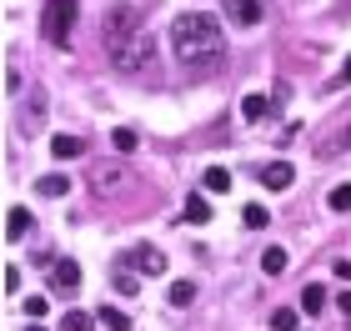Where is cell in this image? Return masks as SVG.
<instances>
[{"label":"cell","instance_id":"obj_14","mask_svg":"<svg viewBox=\"0 0 351 331\" xmlns=\"http://www.w3.org/2000/svg\"><path fill=\"white\" fill-rule=\"evenodd\" d=\"M196 302V281H171V306H191Z\"/></svg>","mask_w":351,"mask_h":331},{"label":"cell","instance_id":"obj_13","mask_svg":"<svg viewBox=\"0 0 351 331\" xmlns=\"http://www.w3.org/2000/svg\"><path fill=\"white\" fill-rule=\"evenodd\" d=\"M326 306V286H322V281H311V286H301V311H311V317H316V311H322Z\"/></svg>","mask_w":351,"mask_h":331},{"label":"cell","instance_id":"obj_31","mask_svg":"<svg viewBox=\"0 0 351 331\" xmlns=\"http://www.w3.org/2000/svg\"><path fill=\"white\" fill-rule=\"evenodd\" d=\"M25 331H45V326H25Z\"/></svg>","mask_w":351,"mask_h":331},{"label":"cell","instance_id":"obj_1","mask_svg":"<svg viewBox=\"0 0 351 331\" xmlns=\"http://www.w3.org/2000/svg\"><path fill=\"white\" fill-rule=\"evenodd\" d=\"M171 51L186 71L206 75L226 60V30H221V21L211 10H186L171 21Z\"/></svg>","mask_w":351,"mask_h":331},{"label":"cell","instance_id":"obj_12","mask_svg":"<svg viewBox=\"0 0 351 331\" xmlns=\"http://www.w3.org/2000/svg\"><path fill=\"white\" fill-rule=\"evenodd\" d=\"M25 231H30V211L25 206H10V216H5V241H21Z\"/></svg>","mask_w":351,"mask_h":331},{"label":"cell","instance_id":"obj_29","mask_svg":"<svg viewBox=\"0 0 351 331\" xmlns=\"http://www.w3.org/2000/svg\"><path fill=\"white\" fill-rule=\"evenodd\" d=\"M5 291H10V296L21 291V271H15V266H5Z\"/></svg>","mask_w":351,"mask_h":331},{"label":"cell","instance_id":"obj_25","mask_svg":"<svg viewBox=\"0 0 351 331\" xmlns=\"http://www.w3.org/2000/svg\"><path fill=\"white\" fill-rule=\"evenodd\" d=\"M116 291H121V296H136L141 286H136V276H131V271H116Z\"/></svg>","mask_w":351,"mask_h":331},{"label":"cell","instance_id":"obj_20","mask_svg":"<svg viewBox=\"0 0 351 331\" xmlns=\"http://www.w3.org/2000/svg\"><path fill=\"white\" fill-rule=\"evenodd\" d=\"M66 191H71L66 176H40V196H66Z\"/></svg>","mask_w":351,"mask_h":331},{"label":"cell","instance_id":"obj_30","mask_svg":"<svg viewBox=\"0 0 351 331\" xmlns=\"http://www.w3.org/2000/svg\"><path fill=\"white\" fill-rule=\"evenodd\" d=\"M337 306H341L346 317H351V291H341V296H337Z\"/></svg>","mask_w":351,"mask_h":331},{"label":"cell","instance_id":"obj_7","mask_svg":"<svg viewBox=\"0 0 351 331\" xmlns=\"http://www.w3.org/2000/svg\"><path fill=\"white\" fill-rule=\"evenodd\" d=\"M75 286H81V266H75V261H51V291L71 296Z\"/></svg>","mask_w":351,"mask_h":331},{"label":"cell","instance_id":"obj_6","mask_svg":"<svg viewBox=\"0 0 351 331\" xmlns=\"http://www.w3.org/2000/svg\"><path fill=\"white\" fill-rule=\"evenodd\" d=\"M266 5H271V0H221V10H226L236 25H261Z\"/></svg>","mask_w":351,"mask_h":331},{"label":"cell","instance_id":"obj_21","mask_svg":"<svg viewBox=\"0 0 351 331\" xmlns=\"http://www.w3.org/2000/svg\"><path fill=\"white\" fill-rule=\"evenodd\" d=\"M60 331H95L86 311H66V321H60Z\"/></svg>","mask_w":351,"mask_h":331},{"label":"cell","instance_id":"obj_10","mask_svg":"<svg viewBox=\"0 0 351 331\" xmlns=\"http://www.w3.org/2000/svg\"><path fill=\"white\" fill-rule=\"evenodd\" d=\"M256 176H261V186H271V191H286V186H291V181H296V171L276 161V166H261V171H256Z\"/></svg>","mask_w":351,"mask_h":331},{"label":"cell","instance_id":"obj_23","mask_svg":"<svg viewBox=\"0 0 351 331\" xmlns=\"http://www.w3.org/2000/svg\"><path fill=\"white\" fill-rule=\"evenodd\" d=\"M45 311H51V302H45V296H25V317H30V321H40Z\"/></svg>","mask_w":351,"mask_h":331},{"label":"cell","instance_id":"obj_8","mask_svg":"<svg viewBox=\"0 0 351 331\" xmlns=\"http://www.w3.org/2000/svg\"><path fill=\"white\" fill-rule=\"evenodd\" d=\"M346 140H351V116H341V121H337V131H331L326 140H316V156H322V161H331V156H341Z\"/></svg>","mask_w":351,"mask_h":331},{"label":"cell","instance_id":"obj_24","mask_svg":"<svg viewBox=\"0 0 351 331\" xmlns=\"http://www.w3.org/2000/svg\"><path fill=\"white\" fill-rule=\"evenodd\" d=\"M326 201H331V211H351V186H337Z\"/></svg>","mask_w":351,"mask_h":331},{"label":"cell","instance_id":"obj_2","mask_svg":"<svg viewBox=\"0 0 351 331\" xmlns=\"http://www.w3.org/2000/svg\"><path fill=\"white\" fill-rule=\"evenodd\" d=\"M75 15H81V0H45V10H40V36L51 40V45H71Z\"/></svg>","mask_w":351,"mask_h":331},{"label":"cell","instance_id":"obj_17","mask_svg":"<svg viewBox=\"0 0 351 331\" xmlns=\"http://www.w3.org/2000/svg\"><path fill=\"white\" fill-rule=\"evenodd\" d=\"M186 221H196V226H206V221H211V206H206V196H191V201H186Z\"/></svg>","mask_w":351,"mask_h":331},{"label":"cell","instance_id":"obj_16","mask_svg":"<svg viewBox=\"0 0 351 331\" xmlns=\"http://www.w3.org/2000/svg\"><path fill=\"white\" fill-rule=\"evenodd\" d=\"M261 271H266V276H281V271H286V251H281V246H271L266 256H261Z\"/></svg>","mask_w":351,"mask_h":331},{"label":"cell","instance_id":"obj_3","mask_svg":"<svg viewBox=\"0 0 351 331\" xmlns=\"http://www.w3.org/2000/svg\"><path fill=\"white\" fill-rule=\"evenodd\" d=\"M110 60H116L121 75H146V71L156 66V40L146 36V30H136L125 45H116V51H110Z\"/></svg>","mask_w":351,"mask_h":331},{"label":"cell","instance_id":"obj_27","mask_svg":"<svg viewBox=\"0 0 351 331\" xmlns=\"http://www.w3.org/2000/svg\"><path fill=\"white\" fill-rule=\"evenodd\" d=\"M341 86H351V56L341 60V71H337V81H331V90H341Z\"/></svg>","mask_w":351,"mask_h":331},{"label":"cell","instance_id":"obj_26","mask_svg":"<svg viewBox=\"0 0 351 331\" xmlns=\"http://www.w3.org/2000/svg\"><path fill=\"white\" fill-rule=\"evenodd\" d=\"M110 140H116V151H136V131H125V125H121Z\"/></svg>","mask_w":351,"mask_h":331},{"label":"cell","instance_id":"obj_18","mask_svg":"<svg viewBox=\"0 0 351 331\" xmlns=\"http://www.w3.org/2000/svg\"><path fill=\"white\" fill-rule=\"evenodd\" d=\"M271 331H296V311L291 306H276V311H271Z\"/></svg>","mask_w":351,"mask_h":331},{"label":"cell","instance_id":"obj_11","mask_svg":"<svg viewBox=\"0 0 351 331\" xmlns=\"http://www.w3.org/2000/svg\"><path fill=\"white\" fill-rule=\"evenodd\" d=\"M95 321H101L106 331H136V321L125 317V311H116V306H101V311H95Z\"/></svg>","mask_w":351,"mask_h":331},{"label":"cell","instance_id":"obj_28","mask_svg":"<svg viewBox=\"0 0 351 331\" xmlns=\"http://www.w3.org/2000/svg\"><path fill=\"white\" fill-rule=\"evenodd\" d=\"M5 96H21V71H15V66L5 71Z\"/></svg>","mask_w":351,"mask_h":331},{"label":"cell","instance_id":"obj_15","mask_svg":"<svg viewBox=\"0 0 351 331\" xmlns=\"http://www.w3.org/2000/svg\"><path fill=\"white\" fill-rule=\"evenodd\" d=\"M266 110H271L266 96H246V101H241V116H246V121H266Z\"/></svg>","mask_w":351,"mask_h":331},{"label":"cell","instance_id":"obj_22","mask_svg":"<svg viewBox=\"0 0 351 331\" xmlns=\"http://www.w3.org/2000/svg\"><path fill=\"white\" fill-rule=\"evenodd\" d=\"M241 216H246V226H251V231H261L266 221H271V211H266V206H246Z\"/></svg>","mask_w":351,"mask_h":331},{"label":"cell","instance_id":"obj_5","mask_svg":"<svg viewBox=\"0 0 351 331\" xmlns=\"http://www.w3.org/2000/svg\"><path fill=\"white\" fill-rule=\"evenodd\" d=\"M125 266L141 271V276H166V256L156 246H131V251H125Z\"/></svg>","mask_w":351,"mask_h":331},{"label":"cell","instance_id":"obj_19","mask_svg":"<svg viewBox=\"0 0 351 331\" xmlns=\"http://www.w3.org/2000/svg\"><path fill=\"white\" fill-rule=\"evenodd\" d=\"M226 186H231V171H226V166H211V171H206V191H226Z\"/></svg>","mask_w":351,"mask_h":331},{"label":"cell","instance_id":"obj_4","mask_svg":"<svg viewBox=\"0 0 351 331\" xmlns=\"http://www.w3.org/2000/svg\"><path fill=\"white\" fill-rule=\"evenodd\" d=\"M141 30V10L136 5H116L106 15V25H101V36H106V51H116V45H125Z\"/></svg>","mask_w":351,"mask_h":331},{"label":"cell","instance_id":"obj_9","mask_svg":"<svg viewBox=\"0 0 351 331\" xmlns=\"http://www.w3.org/2000/svg\"><path fill=\"white\" fill-rule=\"evenodd\" d=\"M51 156H56V161H81V156H86V140H81V136H56V140H51Z\"/></svg>","mask_w":351,"mask_h":331}]
</instances>
